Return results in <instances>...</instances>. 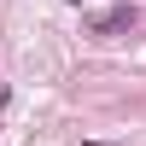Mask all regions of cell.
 Returning a JSON list of instances; mask_svg holds the SVG:
<instances>
[{
  "label": "cell",
  "mask_w": 146,
  "mask_h": 146,
  "mask_svg": "<svg viewBox=\"0 0 146 146\" xmlns=\"http://www.w3.org/2000/svg\"><path fill=\"white\" fill-rule=\"evenodd\" d=\"M135 23V6H111V12H100V18H88V29L94 35H117V29H129Z\"/></svg>",
  "instance_id": "6da1fadb"
}]
</instances>
